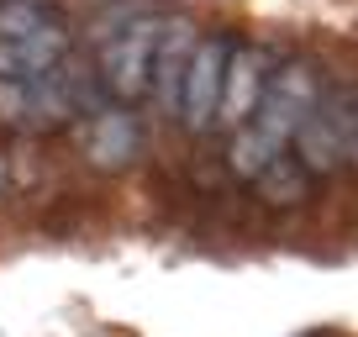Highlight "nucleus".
<instances>
[{"label": "nucleus", "mask_w": 358, "mask_h": 337, "mask_svg": "<svg viewBox=\"0 0 358 337\" xmlns=\"http://www.w3.org/2000/svg\"><path fill=\"white\" fill-rule=\"evenodd\" d=\"M311 101H316V79H311V69H306V64L280 69V74L264 85L253 116L237 127V143H232V168L243 174V180H253L268 158L285 153V143H290L295 127L306 122Z\"/></svg>", "instance_id": "1"}, {"label": "nucleus", "mask_w": 358, "mask_h": 337, "mask_svg": "<svg viewBox=\"0 0 358 337\" xmlns=\"http://www.w3.org/2000/svg\"><path fill=\"white\" fill-rule=\"evenodd\" d=\"M69 48V32L58 16H48L32 0H6L0 6V79H32L53 69Z\"/></svg>", "instance_id": "2"}, {"label": "nucleus", "mask_w": 358, "mask_h": 337, "mask_svg": "<svg viewBox=\"0 0 358 337\" xmlns=\"http://www.w3.org/2000/svg\"><path fill=\"white\" fill-rule=\"evenodd\" d=\"M353 127H358V101H353V95H327V101H311L306 122L295 127L301 164L306 168H337L348 153H353Z\"/></svg>", "instance_id": "3"}, {"label": "nucleus", "mask_w": 358, "mask_h": 337, "mask_svg": "<svg viewBox=\"0 0 358 337\" xmlns=\"http://www.w3.org/2000/svg\"><path fill=\"white\" fill-rule=\"evenodd\" d=\"M158 32H164V22L158 16H132V22L122 27V32L106 43V85H111L122 101H137V95L148 90V74H153V48H158Z\"/></svg>", "instance_id": "4"}, {"label": "nucleus", "mask_w": 358, "mask_h": 337, "mask_svg": "<svg viewBox=\"0 0 358 337\" xmlns=\"http://www.w3.org/2000/svg\"><path fill=\"white\" fill-rule=\"evenodd\" d=\"M227 58H232V43L227 37H211V43H195L190 64H185V85H179V116L185 127L206 132L216 122V106H222V79H227Z\"/></svg>", "instance_id": "5"}, {"label": "nucleus", "mask_w": 358, "mask_h": 337, "mask_svg": "<svg viewBox=\"0 0 358 337\" xmlns=\"http://www.w3.org/2000/svg\"><path fill=\"white\" fill-rule=\"evenodd\" d=\"M264 69L268 58L258 53V48H232V58H227V79H222V106H216V122L227 127H243L248 116H253L258 95H264Z\"/></svg>", "instance_id": "6"}, {"label": "nucleus", "mask_w": 358, "mask_h": 337, "mask_svg": "<svg viewBox=\"0 0 358 337\" xmlns=\"http://www.w3.org/2000/svg\"><path fill=\"white\" fill-rule=\"evenodd\" d=\"M195 53V32L185 22H169L164 32H158V48H153V74H148V85H153L158 106H164L169 116L179 111V85H185V64H190Z\"/></svg>", "instance_id": "7"}, {"label": "nucleus", "mask_w": 358, "mask_h": 337, "mask_svg": "<svg viewBox=\"0 0 358 337\" xmlns=\"http://www.w3.org/2000/svg\"><path fill=\"white\" fill-rule=\"evenodd\" d=\"M85 148H90V158H95V164H127V158L137 153V127H132V116H122V111L95 116Z\"/></svg>", "instance_id": "8"}, {"label": "nucleus", "mask_w": 358, "mask_h": 337, "mask_svg": "<svg viewBox=\"0 0 358 337\" xmlns=\"http://www.w3.org/2000/svg\"><path fill=\"white\" fill-rule=\"evenodd\" d=\"M253 180L268 190V201H274V206H295V201L306 195V168H301V158H268Z\"/></svg>", "instance_id": "9"}, {"label": "nucleus", "mask_w": 358, "mask_h": 337, "mask_svg": "<svg viewBox=\"0 0 358 337\" xmlns=\"http://www.w3.org/2000/svg\"><path fill=\"white\" fill-rule=\"evenodd\" d=\"M353 158H358V137H353Z\"/></svg>", "instance_id": "10"}]
</instances>
